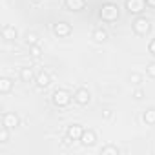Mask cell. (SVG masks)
<instances>
[{
  "label": "cell",
  "mask_w": 155,
  "mask_h": 155,
  "mask_svg": "<svg viewBox=\"0 0 155 155\" xmlns=\"http://www.w3.org/2000/svg\"><path fill=\"white\" fill-rule=\"evenodd\" d=\"M82 133H84V128L81 124H71V126H68V131H66V135L71 140H81Z\"/></svg>",
  "instance_id": "8992f818"
},
{
  "label": "cell",
  "mask_w": 155,
  "mask_h": 155,
  "mask_svg": "<svg viewBox=\"0 0 155 155\" xmlns=\"http://www.w3.org/2000/svg\"><path fill=\"white\" fill-rule=\"evenodd\" d=\"M73 101L79 104V106H86L91 101V95H90V91L86 88H79V90L73 93Z\"/></svg>",
  "instance_id": "5b68a950"
},
{
  "label": "cell",
  "mask_w": 155,
  "mask_h": 155,
  "mask_svg": "<svg viewBox=\"0 0 155 155\" xmlns=\"http://www.w3.org/2000/svg\"><path fill=\"white\" fill-rule=\"evenodd\" d=\"M131 28H133V31H135L137 35H148L150 29H151V22H150L146 17H137V18L133 20Z\"/></svg>",
  "instance_id": "7a4b0ae2"
},
{
  "label": "cell",
  "mask_w": 155,
  "mask_h": 155,
  "mask_svg": "<svg viewBox=\"0 0 155 155\" xmlns=\"http://www.w3.org/2000/svg\"><path fill=\"white\" fill-rule=\"evenodd\" d=\"M99 17H101L104 22H115V20L119 18V8H117L115 4H111V2L102 4V8H101V11H99Z\"/></svg>",
  "instance_id": "6da1fadb"
},
{
  "label": "cell",
  "mask_w": 155,
  "mask_h": 155,
  "mask_svg": "<svg viewBox=\"0 0 155 155\" xmlns=\"http://www.w3.org/2000/svg\"><path fill=\"white\" fill-rule=\"evenodd\" d=\"M126 9L133 15H140L146 9V0H126Z\"/></svg>",
  "instance_id": "277c9868"
},
{
  "label": "cell",
  "mask_w": 155,
  "mask_h": 155,
  "mask_svg": "<svg viewBox=\"0 0 155 155\" xmlns=\"http://www.w3.org/2000/svg\"><path fill=\"white\" fill-rule=\"evenodd\" d=\"M142 119H144V122H146V124L153 126V124H155V108L146 110V111H144V115H142Z\"/></svg>",
  "instance_id": "2e32d148"
},
{
  "label": "cell",
  "mask_w": 155,
  "mask_h": 155,
  "mask_svg": "<svg viewBox=\"0 0 155 155\" xmlns=\"http://www.w3.org/2000/svg\"><path fill=\"white\" fill-rule=\"evenodd\" d=\"M64 144H66V146H69V144H71V139H69L68 135H66V139H64Z\"/></svg>",
  "instance_id": "4316f807"
},
{
  "label": "cell",
  "mask_w": 155,
  "mask_h": 155,
  "mask_svg": "<svg viewBox=\"0 0 155 155\" xmlns=\"http://www.w3.org/2000/svg\"><path fill=\"white\" fill-rule=\"evenodd\" d=\"M133 99H135V101H140V99H144V91H142L140 88H139V90H135V91H133Z\"/></svg>",
  "instance_id": "603a6c76"
},
{
  "label": "cell",
  "mask_w": 155,
  "mask_h": 155,
  "mask_svg": "<svg viewBox=\"0 0 155 155\" xmlns=\"http://www.w3.org/2000/svg\"><path fill=\"white\" fill-rule=\"evenodd\" d=\"M150 53H151V55L155 57V38H153V40L150 42Z\"/></svg>",
  "instance_id": "cb8c5ba5"
},
{
  "label": "cell",
  "mask_w": 155,
  "mask_h": 155,
  "mask_svg": "<svg viewBox=\"0 0 155 155\" xmlns=\"http://www.w3.org/2000/svg\"><path fill=\"white\" fill-rule=\"evenodd\" d=\"M101 155H119V148L113 144H108L101 150Z\"/></svg>",
  "instance_id": "e0dca14e"
},
{
  "label": "cell",
  "mask_w": 155,
  "mask_h": 155,
  "mask_svg": "<svg viewBox=\"0 0 155 155\" xmlns=\"http://www.w3.org/2000/svg\"><path fill=\"white\" fill-rule=\"evenodd\" d=\"M146 73H148V77L155 79V62H150V64L146 66Z\"/></svg>",
  "instance_id": "7402d4cb"
},
{
  "label": "cell",
  "mask_w": 155,
  "mask_h": 155,
  "mask_svg": "<svg viewBox=\"0 0 155 155\" xmlns=\"http://www.w3.org/2000/svg\"><path fill=\"white\" fill-rule=\"evenodd\" d=\"M130 82L135 84V86H139V84L142 82V77H140L139 73H131V75H130Z\"/></svg>",
  "instance_id": "44dd1931"
},
{
  "label": "cell",
  "mask_w": 155,
  "mask_h": 155,
  "mask_svg": "<svg viewBox=\"0 0 155 155\" xmlns=\"http://www.w3.org/2000/svg\"><path fill=\"white\" fill-rule=\"evenodd\" d=\"M91 37H93V40H95V42H104V40L108 38V31H106V29H102V28H97V29L93 31V35H91Z\"/></svg>",
  "instance_id": "9a60e30c"
},
{
  "label": "cell",
  "mask_w": 155,
  "mask_h": 155,
  "mask_svg": "<svg viewBox=\"0 0 155 155\" xmlns=\"http://www.w3.org/2000/svg\"><path fill=\"white\" fill-rule=\"evenodd\" d=\"M9 139V128L2 124V130H0V144H6Z\"/></svg>",
  "instance_id": "ac0fdd59"
},
{
  "label": "cell",
  "mask_w": 155,
  "mask_h": 155,
  "mask_svg": "<svg viewBox=\"0 0 155 155\" xmlns=\"http://www.w3.org/2000/svg\"><path fill=\"white\" fill-rule=\"evenodd\" d=\"M33 77H35V75H33V69H31V68H22V69H20V81H22V82H31Z\"/></svg>",
  "instance_id": "5bb4252c"
},
{
  "label": "cell",
  "mask_w": 155,
  "mask_h": 155,
  "mask_svg": "<svg viewBox=\"0 0 155 155\" xmlns=\"http://www.w3.org/2000/svg\"><path fill=\"white\" fill-rule=\"evenodd\" d=\"M81 142H82V146H93V144L97 142L95 131H93V130H84V133H82V137H81Z\"/></svg>",
  "instance_id": "30bf717a"
},
{
  "label": "cell",
  "mask_w": 155,
  "mask_h": 155,
  "mask_svg": "<svg viewBox=\"0 0 155 155\" xmlns=\"http://www.w3.org/2000/svg\"><path fill=\"white\" fill-rule=\"evenodd\" d=\"M53 33L57 37H69L71 35V26L68 22H57L53 26Z\"/></svg>",
  "instance_id": "52a82bcc"
},
{
  "label": "cell",
  "mask_w": 155,
  "mask_h": 155,
  "mask_svg": "<svg viewBox=\"0 0 155 155\" xmlns=\"http://www.w3.org/2000/svg\"><path fill=\"white\" fill-rule=\"evenodd\" d=\"M31 2H33V4H40V2H42V0H31Z\"/></svg>",
  "instance_id": "83f0119b"
},
{
  "label": "cell",
  "mask_w": 155,
  "mask_h": 155,
  "mask_svg": "<svg viewBox=\"0 0 155 155\" xmlns=\"http://www.w3.org/2000/svg\"><path fill=\"white\" fill-rule=\"evenodd\" d=\"M102 117H104V119H110V117H111V110H104V111H102Z\"/></svg>",
  "instance_id": "d4e9b609"
},
{
  "label": "cell",
  "mask_w": 155,
  "mask_h": 155,
  "mask_svg": "<svg viewBox=\"0 0 155 155\" xmlns=\"http://www.w3.org/2000/svg\"><path fill=\"white\" fill-rule=\"evenodd\" d=\"M29 53H31V57L38 58V57L42 55V49H40V46H38V44H35V46H29Z\"/></svg>",
  "instance_id": "ffe728a7"
},
{
  "label": "cell",
  "mask_w": 155,
  "mask_h": 155,
  "mask_svg": "<svg viewBox=\"0 0 155 155\" xmlns=\"http://www.w3.org/2000/svg\"><path fill=\"white\" fill-rule=\"evenodd\" d=\"M2 37H4L6 40H15V38H17V29H15L13 26H4Z\"/></svg>",
  "instance_id": "4fadbf2b"
},
{
  "label": "cell",
  "mask_w": 155,
  "mask_h": 155,
  "mask_svg": "<svg viewBox=\"0 0 155 155\" xmlns=\"http://www.w3.org/2000/svg\"><path fill=\"white\" fill-rule=\"evenodd\" d=\"M49 82H51V79H49V75H48L46 71H40V73L37 75V86H38V88H48Z\"/></svg>",
  "instance_id": "8fae6325"
},
{
  "label": "cell",
  "mask_w": 155,
  "mask_h": 155,
  "mask_svg": "<svg viewBox=\"0 0 155 155\" xmlns=\"http://www.w3.org/2000/svg\"><path fill=\"white\" fill-rule=\"evenodd\" d=\"M146 6H150V8H155V0H146Z\"/></svg>",
  "instance_id": "484cf974"
},
{
  "label": "cell",
  "mask_w": 155,
  "mask_h": 155,
  "mask_svg": "<svg viewBox=\"0 0 155 155\" xmlns=\"http://www.w3.org/2000/svg\"><path fill=\"white\" fill-rule=\"evenodd\" d=\"M64 6L68 11H82L86 8V0H64Z\"/></svg>",
  "instance_id": "9c48e42d"
},
{
  "label": "cell",
  "mask_w": 155,
  "mask_h": 155,
  "mask_svg": "<svg viewBox=\"0 0 155 155\" xmlns=\"http://www.w3.org/2000/svg\"><path fill=\"white\" fill-rule=\"evenodd\" d=\"M71 93L68 91V90H57L55 93H53V104L55 106H58V108H66L69 102H71Z\"/></svg>",
  "instance_id": "3957f363"
},
{
  "label": "cell",
  "mask_w": 155,
  "mask_h": 155,
  "mask_svg": "<svg viewBox=\"0 0 155 155\" xmlns=\"http://www.w3.org/2000/svg\"><path fill=\"white\" fill-rule=\"evenodd\" d=\"M26 44H28V46L38 44V35H37V33H28V35H26Z\"/></svg>",
  "instance_id": "d6986e66"
},
{
  "label": "cell",
  "mask_w": 155,
  "mask_h": 155,
  "mask_svg": "<svg viewBox=\"0 0 155 155\" xmlns=\"http://www.w3.org/2000/svg\"><path fill=\"white\" fill-rule=\"evenodd\" d=\"M11 88H13V81L11 79H8V77H4V79H0V93H9L11 91Z\"/></svg>",
  "instance_id": "7c38bea8"
},
{
  "label": "cell",
  "mask_w": 155,
  "mask_h": 155,
  "mask_svg": "<svg viewBox=\"0 0 155 155\" xmlns=\"http://www.w3.org/2000/svg\"><path fill=\"white\" fill-rule=\"evenodd\" d=\"M2 124L8 126L9 130H15V128L20 124V119H18L17 113H4V117H2Z\"/></svg>",
  "instance_id": "ba28073f"
}]
</instances>
